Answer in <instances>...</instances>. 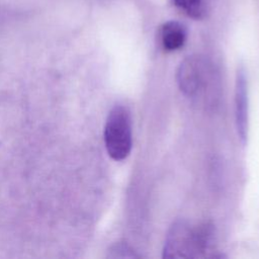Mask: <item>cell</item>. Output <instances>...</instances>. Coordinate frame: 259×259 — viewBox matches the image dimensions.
Listing matches in <instances>:
<instances>
[{
  "instance_id": "obj_1",
  "label": "cell",
  "mask_w": 259,
  "mask_h": 259,
  "mask_svg": "<svg viewBox=\"0 0 259 259\" xmlns=\"http://www.w3.org/2000/svg\"><path fill=\"white\" fill-rule=\"evenodd\" d=\"M214 249L215 232L210 223L192 227L187 222L176 221L167 233L163 258L217 257Z\"/></svg>"
},
{
  "instance_id": "obj_2",
  "label": "cell",
  "mask_w": 259,
  "mask_h": 259,
  "mask_svg": "<svg viewBox=\"0 0 259 259\" xmlns=\"http://www.w3.org/2000/svg\"><path fill=\"white\" fill-rule=\"evenodd\" d=\"M104 144L108 155L115 161L125 159L132 150V118L128 108L114 105L109 111L104 125Z\"/></svg>"
},
{
  "instance_id": "obj_3",
  "label": "cell",
  "mask_w": 259,
  "mask_h": 259,
  "mask_svg": "<svg viewBox=\"0 0 259 259\" xmlns=\"http://www.w3.org/2000/svg\"><path fill=\"white\" fill-rule=\"evenodd\" d=\"M212 73L210 64L203 57L188 56L177 70L178 87L185 96L198 99L210 88L213 81Z\"/></svg>"
},
{
  "instance_id": "obj_4",
  "label": "cell",
  "mask_w": 259,
  "mask_h": 259,
  "mask_svg": "<svg viewBox=\"0 0 259 259\" xmlns=\"http://www.w3.org/2000/svg\"><path fill=\"white\" fill-rule=\"evenodd\" d=\"M235 116L239 139L245 145L248 136V83L243 68L238 69L236 76Z\"/></svg>"
},
{
  "instance_id": "obj_5",
  "label": "cell",
  "mask_w": 259,
  "mask_h": 259,
  "mask_svg": "<svg viewBox=\"0 0 259 259\" xmlns=\"http://www.w3.org/2000/svg\"><path fill=\"white\" fill-rule=\"evenodd\" d=\"M186 40V29L177 21L165 23L160 30V41L163 49L173 52L181 49Z\"/></svg>"
},
{
  "instance_id": "obj_6",
  "label": "cell",
  "mask_w": 259,
  "mask_h": 259,
  "mask_svg": "<svg viewBox=\"0 0 259 259\" xmlns=\"http://www.w3.org/2000/svg\"><path fill=\"white\" fill-rule=\"evenodd\" d=\"M174 4L194 19L204 18L210 9V0H174Z\"/></svg>"
},
{
  "instance_id": "obj_7",
  "label": "cell",
  "mask_w": 259,
  "mask_h": 259,
  "mask_svg": "<svg viewBox=\"0 0 259 259\" xmlns=\"http://www.w3.org/2000/svg\"><path fill=\"white\" fill-rule=\"evenodd\" d=\"M113 252L115 253L114 257H125V258H136L139 257L133 249H131L127 245L125 244H118L115 246L113 249Z\"/></svg>"
}]
</instances>
